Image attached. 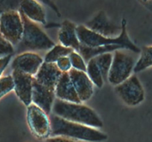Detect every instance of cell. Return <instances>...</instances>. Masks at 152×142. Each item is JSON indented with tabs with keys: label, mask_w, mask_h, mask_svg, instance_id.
<instances>
[{
	"label": "cell",
	"mask_w": 152,
	"mask_h": 142,
	"mask_svg": "<svg viewBox=\"0 0 152 142\" xmlns=\"http://www.w3.org/2000/svg\"><path fill=\"white\" fill-rule=\"evenodd\" d=\"M50 122L51 135L52 137L63 136L90 142H101L107 138V134L99 131L98 129L67 121L55 114L50 117Z\"/></svg>",
	"instance_id": "cell-1"
},
{
	"label": "cell",
	"mask_w": 152,
	"mask_h": 142,
	"mask_svg": "<svg viewBox=\"0 0 152 142\" xmlns=\"http://www.w3.org/2000/svg\"><path fill=\"white\" fill-rule=\"evenodd\" d=\"M52 110L55 115L72 121L96 129L102 128L103 122L98 114L91 108L81 103H71L57 99Z\"/></svg>",
	"instance_id": "cell-2"
},
{
	"label": "cell",
	"mask_w": 152,
	"mask_h": 142,
	"mask_svg": "<svg viewBox=\"0 0 152 142\" xmlns=\"http://www.w3.org/2000/svg\"><path fill=\"white\" fill-rule=\"evenodd\" d=\"M122 31L117 37L110 38L96 33L87 28L84 25H80L76 28L80 43L88 47H99L104 45H122L127 50L132 51L134 53H141V49L137 47L128 37L126 30V21L122 20Z\"/></svg>",
	"instance_id": "cell-3"
},
{
	"label": "cell",
	"mask_w": 152,
	"mask_h": 142,
	"mask_svg": "<svg viewBox=\"0 0 152 142\" xmlns=\"http://www.w3.org/2000/svg\"><path fill=\"white\" fill-rule=\"evenodd\" d=\"M23 23V34L21 42L19 43L22 50L41 51L50 50L55 43L34 22L20 14Z\"/></svg>",
	"instance_id": "cell-4"
},
{
	"label": "cell",
	"mask_w": 152,
	"mask_h": 142,
	"mask_svg": "<svg viewBox=\"0 0 152 142\" xmlns=\"http://www.w3.org/2000/svg\"><path fill=\"white\" fill-rule=\"evenodd\" d=\"M134 59L120 50L114 52L107 80L110 84L117 86L131 77L135 66Z\"/></svg>",
	"instance_id": "cell-5"
},
{
	"label": "cell",
	"mask_w": 152,
	"mask_h": 142,
	"mask_svg": "<svg viewBox=\"0 0 152 142\" xmlns=\"http://www.w3.org/2000/svg\"><path fill=\"white\" fill-rule=\"evenodd\" d=\"M23 29V23L19 11H10L0 15V33L13 46L21 42Z\"/></svg>",
	"instance_id": "cell-6"
},
{
	"label": "cell",
	"mask_w": 152,
	"mask_h": 142,
	"mask_svg": "<svg viewBox=\"0 0 152 142\" xmlns=\"http://www.w3.org/2000/svg\"><path fill=\"white\" fill-rule=\"evenodd\" d=\"M122 101L129 106L140 104L145 99V91L137 75L133 74L115 87Z\"/></svg>",
	"instance_id": "cell-7"
},
{
	"label": "cell",
	"mask_w": 152,
	"mask_h": 142,
	"mask_svg": "<svg viewBox=\"0 0 152 142\" xmlns=\"http://www.w3.org/2000/svg\"><path fill=\"white\" fill-rule=\"evenodd\" d=\"M27 121L31 131L37 138L44 139L51 135L50 118L34 103L27 107Z\"/></svg>",
	"instance_id": "cell-8"
},
{
	"label": "cell",
	"mask_w": 152,
	"mask_h": 142,
	"mask_svg": "<svg viewBox=\"0 0 152 142\" xmlns=\"http://www.w3.org/2000/svg\"><path fill=\"white\" fill-rule=\"evenodd\" d=\"M84 26L96 33L110 38L117 37L122 31V25L119 26L113 23L103 11L98 13L93 18L87 22Z\"/></svg>",
	"instance_id": "cell-9"
},
{
	"label": "cell",
	"mask_w": 152,
	"mask_h": 142,
	"mask_svg": "<svg viewBox=\"0 0 152 142\" xmlns=\"http://www.w3.org/2000/svg\"><path fill=\"white\" fill-rule=\"evenodd\" d=\"M11 75L14 79V90L16 95L23 104L28 107L32 103L34 77L17 70H13Z\"/></svg>",
	"instance_id": "cell-10"
},
{
	"label": "cell",
	"mask_w": 152,
	"mask_h": 142,
	"mask_svg": "<svg viewBox=\"0 0 152 142\" xmlns=\"http://www.w3.org/2000/svg\"><path fill=\"white\" fill-rule=\"evenodd\" d=\"M44 60L39 55L33 52H25L17 55L11 63L13 70H17L29 75L34 76Z\"/></svg>",
	"instance_id": "cell-11"
},
{
	"label": "cell",
	"mask_w": 152,
	"mask_h": 142,
	"mask_svg": "<svg viewBox=\"0 0 152 142\" xmlns=\"http://www.w3.org/2000/svg\"><path fill=\"white\" fill-rule=\"evenodd\" d=\"M69 74L81 103L90 100L94 93V84L89 78L87 73L71 68Z\"/></svg>",
	"instance_id": "cell-12"
},
{
	"label": "cell",
	"mask_w": 152,
	"mask_h": 142,
	"mask_svg": "<svg viewBox=\"0 0 152 142\" xmlns=\"http://www.w3.org/2000/svg\"><path fill=\"white\" fill-rule=\"evenodd\" d=\"M55 100V91L48 89L33 79L32 103L40 107L48 115L51 113Z\"/></svg>",
	"instance_id": "cell-13"
},
{
	"label": "cell",
	"mask_w": 152,
	"mask_h": 142,
	"mask_svg": "<svg viewBox=\"0 0 152 142\" xmlns=\"http://www.w3.org/2000/svg\"><path fill=\"white\" fill-rule=\"evenodd\" d=\"M62 73L55 63L43 62L34 78L43 86L55 91Z\"/></svg>",
	"instance_id": "cell-14"
},
{
	"label": "cell",
	"mask_w": 152,
	"mask_h": 142,
	"mask_svg": "<svg viewBox=\"0 0 152 142\" xmlns=\"http://www.w3.org/2000/svg\"><path fill=\"white\" fill-rule=\"evenodd\" d=\"M55 97L64 101L81 103L72 83L69 72H63L55 87Z\"/></svg>",
	"instance_id": "cell-15"
},
{
	"label": "cell",
	"mask_w": 152,
	"mask_h": 142,
	"mask_svg": "<svg viewBox=\"0 0 152 142\" xmlns=\"http://www.w3.org/2000/svg\"><path fill=\"white\" fill-rule=\"evenodd\" d=\"M76 28L77 26L72 22L69 20L64 21L61 25L58 39L61 45L78 52L81 43L77 35Z\"/></svg>",
	"instance_id": "cell-16"
},
{
	"label": "cell",
	"mask_w": 152,
	"mask_h": 142,
	"mask_svg": "<svg viewBox=\"0 0 152 142\" xmlns=\"http://www.w3.org/2000/svg\"><path fill=\"white\" fill-rule=\"evenodd\" d=\"M19 12L31 21L42 25L46 24L44 9L37 0H22Z\"/></svg>",
	"instance_id": "cell-17"
},
{
	"label": "cell",
	"mask_w": 152,
	"mask_h": 142,
	"mask_svg": "<svg viewBox=\"0 0 152 142\" xmlns=\"http://www.w3.org/2000/svg\"><path fill=\"white\" fill-rule=\"evenodd\" d=\"M125 49L123 46L119 45H104V46L99 47H88L83 45L81 44V46L78 50V53L83 57L84 61L87 63L90 59L97 57L99 55H102L104 53H109V52H115L116 50H121Z\"/></svg>",
	"instance_id": "cell-18"
},
{
	"label": "cell",
	"mask_w": 152,
	"mask_h": 142,
	"mask_svg": "<svg viewBox=\"0 0 152 142\" xmlns=\"http://www.w3.org/2000/svg\"><path fill=\"white\" fill-rule=\"evenodd\" d=\"M86 73L88 75L89 78L94 84V86L98 88H102L103 86L104 80L100 69L96 63V58H93L90 59L87 63V71Z\"/></svg>",
	"instance_id": "cell-19"
},
{
	"label": "cell",
	"mask_w": 152,
	"mask_h": 142,
	"mask_svg": "<svg viewBox=\"0 0 152 142\" xmlns=\"http://www.w3.org/2000/svg\"><path fill=\"white\" fill-rule=\"evenodd\" d=\"M150 67H152V45L143 47L140 58L135 64L134 71L135 73L140 72Z\"/></svg>",
	"instance_id": "cell-20"
},
{
	"label": "cell",
	"mask_w": 152,
	"mask_h": 142,
	"mask_svg": "<svg viewBox=\"0 0 152 142\" xmlns=\"http://www.w3.org/2000/svg\"><path fill=\"white\" fill-rule=\"evenodd\" d=\"M73 51H74L73 49L64 46L61 44L55 45L46 55L44 62L55 63L60 58H63V57L69 56Z\"/></svg>",
	"instance_id": "cell-21"
},
{
	"label": "cell",
	"mask_w": 152,
	"mask_h": 142,
	"mask_svg": "<svg viewBox=\"0 0 152 142\" xmlns=\"http://www.w3.org/2000/svg\"><path fill=\"white\" fill-rule=\"evenodd\" d=\"M113 57V55H112L111 52L102 54V55H99V56L95 57L96 63H97L98 66L100 69L104 81L107 80L108 74H109L111 64H112Z\"/></svg>",
	"instance_id": "cell-22"
},
{
	"label": "cell",
	"mask_w": 152,
	"mask_h": 142,
	"mask_svg": "<svg viewBox=\"0 0 152 142\" xmlns=\"http://www.w3.org/2000/svg\"><path fill=\"white\" fill-rule=\"evenodd\" d=\"M69 58L70 62H71L72 64V68L86 72V71H87V63L84 61L83 57L78 52L73 51L69 55Z\"/></svg>",
	"instance_id": "cell-23"
},
{
	"label": "cell",
	"mask_w": 152,
	"mask_h": 142,
	"mask_svg": "<svg viewBox=\"0 0 152 142\" xmlns=\"http://www.w3.org/2000/svg\"><path fill=\"white\" fill-rule=\"evenodd\" d=\"M14 89V83L12 75L0 77V99Z\"/></svg>",
	"instance_id": "cell-24"
},
{
	"label": "cell",
	"mask_w": 152,
	"mask_h": 142,
	"mask_svg": "<svg viewBox=\"0 0 152 142\" xmlns=\"http://www.w3.org/2000/svg\"><path fill=\"white\" fill-rule=\"evenodd\" d=\"M22 0H0V15L10 11H19Z\"/></svg>",
	"instance_id": "cell-25"
},
{
	"label": "cell",
	"mask_w": 152,
	"mask_h": 142,
	"mask_svg": "<svg viewBox=\"0 0 152 142\" xmlns=\"http://www.w3.org/2000/svg\"><path fill=\"white\" fill-rule=\"evenodd\" d=\"M14 52V46L4 38L0 33V58L13 55Z\"/></svg>",
	"instance_id": "cell-26"
},
{
	"label": "cell",
	"mask_w": 152,
	"mask_h": 142,
	"mask_svg": "<svg viewBox=\"0 0 152 142\" xmlns=\"http://www.w3.org/2000/svg\"><path fill=\"white\" fill-rule=\"evenodd\" d=\"M55 64L61 72H69L72 68V64L69 56L63 57V58H60L55 63Z\"/></svg>",
	"instance_id": "cell-27"
},
{
	"label": "cell",
	"mask_w": 152,
	"mask_h": 142,
	"mask_svg": "<svg viewBox=\"0 0 152 142\" xmlns=\"http://www.w3.org/2000/svg\"><path fill=\"white\" fill-rule=\"evenodd\" d=\"M46 142H82L81 141L75 140V139L69 138L63 136H54V137L48 138Z\"/></svg>",
	"instance_id": "cell-28"
},
{
	"label": "cell",
	"mask_w": 152,
	"mask_h": 142,
	"mask_svg": "<svg viewBox=\"0 0 152 142\" xmlns=\"http://www.w3.org/2000/svg\"><path fill=\"white\" fill-rule=\"evenodd\" d=\"M13 55H8L6 57H4V58H0V77L1 75L2 74V73L4 72V71L5 70V68H7V66H8V64L11 62V60L12 58Z\"/></svg>",
	"instance_id": "cell-29"
},
{
	"label": "cell",
	"mask_w": 152,
	"mask_h": 142,
	"mask_svg": "<svg viewBox=\"0 0 152 142\" xmlns=\"http://www.w3.org/2000/svg\"><path fill=\"white\" fill-rule=\"evenodd\" d=\"M41 1H43V2H45V3H46V4H47V5H49V6H50L51 8H52V9H53L54 11H55V13H57V14H58V15H59V16H60L59 11H58V8H56V6H55V5H54L53 2H50V0H41Z\"/></svg>",
	"instance_id": "cell-30"
}]
</instances>
